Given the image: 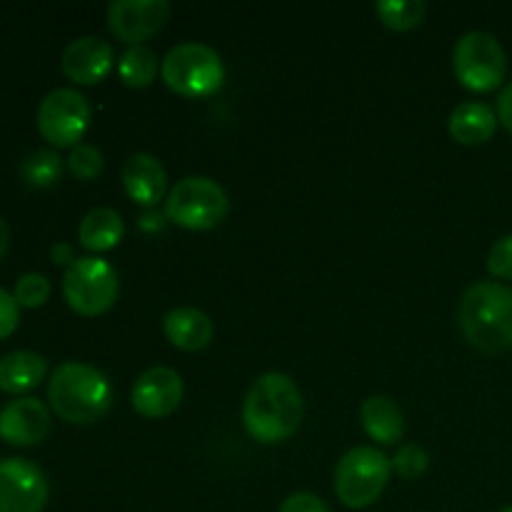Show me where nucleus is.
<instances>
[{
  "instance_id": "nucleus-1",
  "label": "nucleus",
  "mask_w": 512,
  "mask_h": 512,
  "mask_svg": "<svg viewBox=\"0 0 512 512\" xmlns=\"http://www.w3.org/2000/svg\"><path fill=\"white\" fill-rule=\"evenodd\" d=\"M305 415V400L293 378L265 373L250 385L243 400V425L263 445L285 443L298 433Z\"/></svg>"
},
{
  "instance_id": "nucleus-2",
  "label": "nucleus",
  "mask_w": 512,
  "mask_h": 512,
  "mask_svg": "<svg viewBox=\"0 0 512 512\" xmlns=\"http://www.w3.org/2000/svg\"><path fill=\"white\" fill-rule=\"evenodd\" d=\"M48 403L65 423H98L113 405V385L103 370L73 360V363L58 365L50 375Z\"/></svg>"
},
{
  "instance_id": "nucleus-3",
  "label": "nucleus",
  "mask_w": 512,
  "mask_h": 512,
  "mask_svg": "<svg viewBox=\"0 0 512 512\" xmlns=\"http://www.w3.org/2000/svg\"><path fill=\"white\" fill-rule=\"evenodd\" d=\"M458 325L465 340L483 353L512 348V288L500 283H475L458 305Z\"/></svg>"
},
{
  "instance_id": "nucleus-4",
  "label": "nucleus",
  "mask_w": 512,
  "mask_h": 512,
  "mask_svg": "<svg viewBox=\"0 0 512 512\" xmlns=\"http://www.w3.org/2000/svg\"><path fill=\"white\" fill-rule=\"evenodd\" d=\"M163 83L183 98H208L225 83V65L218 50L203 43H180L160 63Z\"/></svg>"
},
{
  "instance_id": "nucleus-5",
  "label": "nucleus",
  "mask_w": 512,
  "mask_h": 512,
  "mask_svg": "<svg viewBox=\"0 0 512 512\" xmlns=\"http://www.w3.org/2000/svg\"><path fill=\"white\" fill-rule=\"evenodd\" d=\"M228 210V193L215 180L190 175L170 188L163 215L168 223L178 225V228L203 233V230L218 228L228 218Z\"/></svg>"
},
{
  "instance_id": "nucleus-6",
  "label": "nucleus",
  "mask_w": 512,
  "mask_h": 512,
  "mask_svg": "<svg viewBox=\"0 0 512 512\" xmlns=\"http://www.w3.org/2000/svg\"><path fill=\"white\" fill-rule=\"evenodd\" d=\"M393 463L370 445H358L340 458L335 468V495L350 510L370 508L388 488Z\"/></svg>"
},
{
  "instance_id": "nucleus-7",
  "label": "nucleus",
  "mask_w": 512,
  "mask_h": 512,
  "mask_svg": "<svg viewBox=\"0 0 512 512\" xmlns=\"http://www.w3.org/2000/svg\"><path fill=\"white\" fill-rule=\"evenodd\" d=\"M118 290V270L98 255L75 258V263L65 268L63 298L70 310L83 318H98L108 313L118 300Z\"/></svg>"
},
{
  "instance_id": "nucleus-8",
  "label": "nucleus",
  "mask_w": 512,
  "mask_h": 512,
  "mask_svg": "<svg viewBox=\"0 0 512 512\" xmlns=\"http://www.w3.org/2000/svg\"><path fill=\"white\" fill-rule=\"evenodd\" d=\"M453 70L470 93H493L503 85L508 73V58L495 35L473 30L458 40L453 50Z\"/></svg>"
},
{
  "instance_id": "nucleus-9",
  "label": "nucleus",
  "mask_w": 512,
  "mask_h": 512,
  "mask_svg": "<svg viewBox=\"0 0 512 512\" xmlns=\"http://www.w3.org/2000/svg\"><path fill=\"white\" fill-rule=\"evenodd\" d=\"M90 125V103L73 88H58L40 100L38 130L53 148H75Z\"/></svg>"
},
{
  "instance_id": "nucleus-10",
  "label": "nucleus",
  "mask_w": 512,
  "mask_h": 512,
  "mask_svg": "<svg viewBox=\"0 0 512 512\" xmlns=\"http://www.w3.org/2000/svg\"><path fill=\"white\" fill-rule=\"evenodd\" d=\"M48 503V480L25 458L0 460V512H43Z\"/></svg>"
},
{
  "instance_id": "nucleus-11",
  "label": "nucleus",
  "mask_w": 512,
  "mask_h": 512,
  "mask_svg": "<svg viewBox=\"0 0 512 512\" xmlns=\"http://www.w3.org/2000/svg\"><path fill=\"white\" fill-rule=\"evenodd\" d=\"M170 13L173 8L168 0H115L108 5V28L115 38L133 48L158 35Z\"/></svg>"
},
{
  "instance_id": "nucleus-12",
  "label": "nucleus",
  "mask_w": 512,
  "mask_h": 512,
  "mask_svg": "<svg viewBox=\"0 0 512 512\" xmlns=\"http://www.w3.org/2000/svg\"><path fill=\"white\" fill-rule=\"evenodd\" d=\"M130 403L143 418H168L183 403V378L173 368H150L135 380Z\"/></svg>"
},
{
  "instance_id": "nucleus-13",
  "label": "nucleus",
  "mask_w": 512,
  "mask_h": 512,
  "mask_svg": "<svg viewBox=\"0 0 512 512\" xmlns=\"http://www.w3.org/2000/svg\"><path fill=\"white\" fill-rule=\"evenodd\" d=\"M50 433V410L43 400L25 398L10 400L0 408V440L15 448L40 445Z\"/></svg>"
},
{
  "instance_id": "nucleus-14",
  "label": "nucleus",
  "mask_w": 512,
  "mask_h": 512,
  "mask_svg": "<svg viewBox=\"0 0 512 512\" xmlns=\"http://www.w3.org/2000/svg\"><path fill=\"white\" fill-rule=\"evenodd\" d=\"M113 63L115 58L110 43H105L103 38H95V35L73 40L63 50V58H60L63 73L78 85L103 83L110 75V70H113Z\"/></svg>"
},
{
  "instance_id": "nucleus-15",
  "label": "nucleus",
  "mask_w": 512,
  "mask_h": 512,
  "mask_svg": "<svg viewBox=\"0 0 512 512\" xmlns=\"http://www.w3.org/2000/svg\"><path fill=\"white\" fill-rule=\"evenodd\" d=\"M123 188L140 208H155L168 198V175L163 163L148 153H135L123 165Z\"/></svg>"
},
{
  "instance_id": "nucleus-16",
  "label": "nucleus",
  "mask_w": 512,
  "mask_h": 512,
  "mask_svg": "<svg viewBox=\"0 0 512 512\" xmlns=\"http://www.w3.org/2000/svg\"><path fill=\"white\" fill-rule=\"evenodd\" d=\"M163 333L178 350L195 353L208 348L213 340V320L198 308H175L163 318Z\"/></svg>"
},
{
  "instance_id": "nucleus-17",
  "label": "nucleus",
  "mask_w": 512,
  "mask_h": 512,
  "mask_svg": "<svg viewBox=\"0 0 512 512\" xmlns=\"http://www.w3.org/2000/svg\"><path fill=\"white\" fill-rule=\"evenodd\" d=\"M360 425L368 438L380 445H395L405 435L403 410L388 395H370L360 405Z\"/></svg>"
},
{
  "instance_id": "nucleus-18",
  "label": "nucleus",
  "mask_w": 512,
  "mask_h": 512,
  "mask_svg": "<svg viewBox=\"0 0 512 512\" xmlns=\"http://www.w3.org/2000/svg\"><path fill=\"white\" fill-rule=\"evenodd\" d=\"M48 375V360L33 350H13L0 358V390L23 395L38 388Z\"/></svg>"
},
{
  "instance_id": "nucleus-19",
  "label": "nucleus",
  "mask_w": 512,
  "mask_h": 512,
  "mask_svg": "<svg viewBox=\"0 0 512 512\" xmlns=\"http://www.w3.org/2000/svg\"><path fill=\"white\" fill-rule=\"evenodd\" d=\"M450 138L460 145H483L498 130V113L490 105L470 100L450 113Z\"/></svg>"
},
{
  "instance_id": "nucleus-20",
  "label": "nucleus",
  "mask_w": 512,
  "mask_h": 512,
  "mask_svg": "<svg viewBox=\"0 0 512 512\" xmlns=\"http://www.w3.org/2000/svg\"><path fill=\"white\" fill-rule=\"evenodd\" d=\"M125 235V223L118 210L93 208L78 228V243L90 253H108L118 248Z\"/></svg>"
},
{
  "instance_id": "nucleus-21",
  "label": "nucleus",
  "mask_w": 512,
  "mask_h": 512,
  "mask_svg": "<svg viewBox=\"0 0 512 512\" xmlns=\"http://www.w3.org/2000/svg\"><path fill=\"white\" fill-rule=\"evenodd\" d=\"M158 55L145 45H133L118 60V75L128 88L143 90L158 78Z\"/></svg>"
},
{
  "instance_id": "nucleus-22",
  "label": "nucleus",
  "mask_w": 512,
  "mask_h": 512,
  "mask_svg": "<svg viewBox=\"0 0 512 512\" xmlns=\"http://www.w3.org/2000/svg\"><path fill=\"white\" fill-rule=\"evenodd\" d=\"M20 175H23L25 183L33 185V188H50V185L58 183L60 175H63V160H60V155L55 153V150H33V153L23 160V165H20Z\"/></svg>"
},
{
  "instance_id": "nucleus-23",
  "label": "nucleus",
  "mask_w": 512,
  "mask_h": 512,
  "mask_svg": "<svg viewBox=\"0 0 512 512\" xmlns=\"http://www.w3.org/2000/svg\"><path fill=\"white\" fill-rule=\"evenodd\" d=\"M425 3L423 0H390V3L375 5L380 23L398 33H408V30L418 28L425 18Z\"/></svg>"
},
{
  "instance_id": "nucleus-24",
  "label": "nucleus",
  "mask_w": 512,
  "mask_h": 512,
  "mask_svg": "<svg viewBox=\"0 0 512 512\" xmlns=\"http://www.w3.org/2000/svg\"><path fill=\"white\" fill-rule=\"evenodd\" d=\"M103 165H105L103 153H100L95 145L80 143L75 145L68 155L70 173H73L78 180H83V183H90V180L98 178V175L103 173Z\"/></svg>"
},
{
  "instance_id": "nucleus-25",
  "label": "nucleus",
  "mask_w": 512,
  "mask_h": 512,
  "mask_svg": "<svg viewBox=\"0 0 512 512\" xmlns=\"http://www.w3.org/2000/svg\"><path fill=\"white\" fill-rule=\"evenodd\" d=\"M13 298L18 300L20 308H40L50 298V280L40 273L20 275L18 283H15Z\"/></svg>"
},
{
  "instance_id": "nucleus-26",
  "label": "nucleus",
  "mask_w": 512,
  "mask_h": 512,
  "mask_svg": "<svg viewBox=\"0 0 512 512\" xmlns=\"http://www.w3.org/2000/svg\"><path fill=\"white\" fill-rule=\"evenodd\" d=\"M428 465H430L428 453H425V450L420 448V445H413V443L403 445V448L398 450V455H395V458H393V470L403 480L420 478V475H423L425 470H428Z\"/></svg>"
},
{
  "instance_id": "nucleus-27",
  "label": "nucleus",
  "mask_w": 512,
  "mask_h": 512,
  "mask_svg": "<svg viewBox=\"0 0 512 512\" xmlns=\"http://www.w3.org/2000/svg\"><path fill=\"white\" fill-rule=\"evenodd\" d=\"M488 270L495 278L512 280V235H505L490 248Z\"/></svg>"
},
{
  "instance_id": "nucleus-28",
  "label": "nucleus",
  "mask_w": 512,
  "mask_h": 512,
  "mask_svg": "<svg viewBox=\"0 0 512 512\" xmlns=\"http://www.w3.org/2000/svg\"><path fill=\"white\" fill-rule=\"evenodd\" d=\"M20 325V305L8 290L0 288V340L10 338Z\"/></svg>"
},
{
  "instance_id": "nucleus-29",
  "label": "nucleus",
  "mask_w": 512,
  "mask_h": 512,
  "mask_svg": "<svg viewBox=\"0 0 512 512\" xmlns=\"http://www.w3.org/2000/svg\"><path fill=\"white\" fill-rule=\"evenodd\" d=\"M278 512H330L328 505L313 493H293L283 500Z\"/></svg>"
},
{
  "instance_id": "nucleus-30",
  "label": "nucleus",
  "mask_w": 512,
  "mask_h": 512,
  "mask_svg": "<svg viewBox=\"0 0 512 512\" xmlns=\"http://www.w3.org/2000/svg\"><path fill=\"white\" fill-rule=\"evenodd\" d=\"M498 120L503 123V128L512 135V83L508 88L500 90L498 95Z\"/></svg>"
},
{
  "instance_id": "nucleus-31",
  "label": "nucleus",
  "mask_w": 512,
  "mask_h": 512,
  "mask_svg": "<svg viewBox=\"0 0 512 512\" xmlns=\"http://www.w3.org/2000/svg\"><path fill=\"white\" fill-rule=\"evenodd\" d=\"M50 258H53L55 265H73V245L68 243H55L53 250H50Z\"/></svg>"
},
{
  "instance_id": "nucleus-32",
  "label": "nucleus",
  "mask_w": 512,
  "mask_h": 512,
  "mask_svg": "<svg viewBox=\"0 0 512 512\" xmlns=\"http://www.w3.org/2000/svg\"><path fill=\"white\" fill-rule=\"evenodd\" d=\"M8 248H10V230H8V225H5V220L0 218V260L5 258Z\"/></svg>"
},
{
  "instance_id": "nucleus-33",
  "label": "nucleus",
  "mask_w": 512,
  "mask_h": 512,
  "mask_svg": "<svg viewBox=\"0 0 512 512\" xmlns=\"http://www.w3.org/2000/svg\"><path fill=\"white\" fill-rule=\"evenodd\" d=\"M500 512H512V505H510V508H503Z\"/></svg>"
}]
</instances>
